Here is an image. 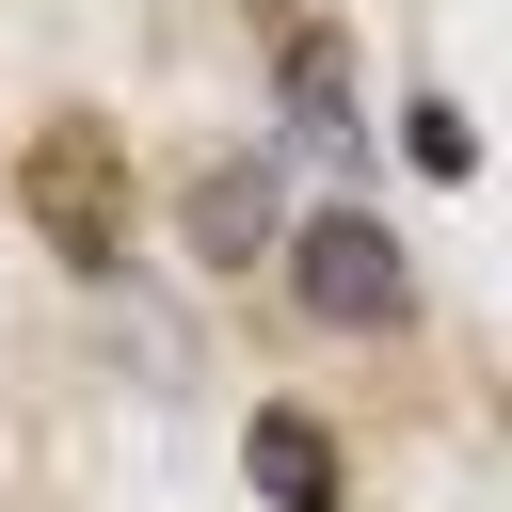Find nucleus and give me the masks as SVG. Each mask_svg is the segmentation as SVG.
Wrapping results in <instances>:
<instances>
[{"label":"nucleus","instance_id":"obj_2","mask_svg":"<svg viewBox=\"0 0 512 512\" xmlns=\"http://www.w3.org/2000/svg\"><path fill=\"white\" fill-rule=\"evenodd\" d=\"M272 240H288V192H272V160H208V176H192V256H208V272H256Z\"/></svg>","mask_w":512,"mask_h":512},{"label":"nucleus","instance_id":"obj_3","mask_svg":"<svg viewBox=\"0 0 512 512\" xmlns=\"http://www.w3.org/2000/svg\"><path fill=\"white\" fill-rule=\"evenodd\" d=\"M240 464H256V496H272V512H336V432H320V416H256V432H240Z\"/></svg>","mask_w":512,"mask_h":512},{"label":"nucleus","instance_id":"obj_5","mask_svg":"<svg viewBox=\"0 0 512 512\" xmlns=\"http://www.w3.org/2000/svg\"><path fill=\"white\" fill-rule=\"evenodd\" d=\"M400 128H416V176H480V128H464V112H448V96H416V112H400Z\"/></svg>","mask_w":512,"mask_h":512},{"label":"nucleus","instance_id":"obj_4","mask_svg":"<svg viewBox=\"0 0 512 512\" xmlns=\"http://www.w3.org/2000/svg\"><path fill=\"white\" fill-rule=\"evenodd\" d=\"M288 144H320V160L368 144V128H352V64H336V32H288Z\"/></svg>","mask_w":512,"mask_h":512},{"label":"nucleus","instance_id":"obj_1","mask_svg":"<svg viewBox=\"0 0 512 512\" xmlns=\"http://www.w3.org/2000/svg\"><path fill=\"white\" fill-rule=\"evenodd\" d=\"M288 304H304L320 336H384V320L416 304V272H400V240H384V208H320V224H288Z\"/></svg>","mask_w":512,"mask_h":512}]
</instances>
